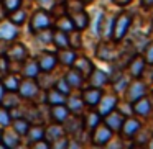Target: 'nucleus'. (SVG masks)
<instances>
[{
    "label": "nucleus",
    "mask_w": 153,
    "mask_h": 149,
    "mask_svg": "<svg viewBox=\"0 0 153 149\" xmlns=\"http://www.w3.org/2000/svg\"><path fill=\"white\" fill-rule=\"evenodd\" d=\"M132 21H133V17L128 12H120L119 15H115L114 17V26H112V36H110V40L119 44L128 34Z\"/></svg>",
    "instance_id": "nucleus-1"
},
{
    "label": "nucleus",
    "mask_w": 153,
    "mask_h": 149,
    "mask_svg": "<svg viewBox=\"0 0 153 149\" xmlns=\"http://www.w3.org/2000/svg\"><path fill=\"white\" fill-rule=\"evenodd\" d=\"M146 93H148V85H146L142 79H133L132 82L127 84L125 90H123L125 102H128L130 105H132L133 102H137L138 98L145 97Z\"/></svg>",
    "instance_id": "nucleus-2"
},
{
    "label": "nucleus",
    "mask_w": 153,
    "mask_h": 149,
    "mask_svg": "<svg viewBox=\"0 0 153 149\" xmlns=\"http://www.w3.org/2000/svg\"><path fill=\"white\" fill-rule=\"evenodd\" d=\"M115 44L117 43H114L112 40H102L96 48V57L104 62H114L117 54H119Z\"/></svg>",
    "instance_id": "nucleus-3"
},
{
    "label": "nucleus",
    "mask_w": 153,
    "mask_h": 149,
    "mask_svg": "<svg viewBox=\"0 0 153 149\" xmlns=\"http://www.w3.org/2000/svg\"><path fill=\"white\" fill-rule=\"evenodd\" d=\"M112 138H114V131L104 121H100L99 125L91 131V141H92L94 146H105L110 142Z\"/></svg>",
    "instance_id": "nucleus-4"
},
{
    "label": "nucleus",
    "mask_w": 153,
    "mask_h": 149,
    "mask_svg": "<svg viewBox=\"0 0 153 149\" xmlns=\"http://www.w3.org/2000/svg\"><path fill=\"white\" fill-rule=\"evenodd\" d=\"M51 25V13L43 8L36 10L30 18V31L31 33H38L40 30H45V28H50Z\"/></svg>",
    "instance_id": "nucleus-5"
},
{
    "label": "nucleus",
    "mask_w": 153,
    "mask_h": 149,
    "mask_svg": "<svg viewBox=\"0 0 153 149\" xmlns=\"http://www.w3.org/2000/svg\"><path fill=\"white\" fill-rule=\"evenodd\" d=\"M4 56L7 57L10 62H23L28 57V49L22 43H12L7 46Z\"/></svg>",
    "instance_id": "nucleus-6"
},
{
    "label": "nucleus",
    "mask_w": 153,
    "mask_h": 149,
    "mask_svg": "<svg viewBox=\"0 0 153 149\" xmlns=\"http://www.w3.org/2000/svg\"><path fill=\"white\" fill-rule=\"evenodd\" d=\"M145 67H146V62H145V59H143V56L135 53L132 56V59L128 61V64L125 66V69H127V74H128L132 79H140V77L143 76Z\"/></svg>",
    "instance_id": "nucleus-7"
},
{
    "label": "nucleus",
    "mask_w": 153,
    "mask_h": 149,
    "mask_svg": "<svg viewBox=\"0 0 153 149\" xmlns=\"http://www.w3.org/2000/svg\"><path fill=\"white\" fill-rule=\"evenodd\" d=\"M17 92L23 98H35L36 93L40 92V85H38L36 79H33V77H25L23 80H20V85H18Z\"/></svg>",
    "instance_id": "nucleus-8"
},
{
    "label": "nucleus",
    "mask_w": 153,
    "mask_h": 149,
    "mask_svg": "<svg viewBox=\"0 0 153 149\" xmlns=\"http://www.w3.org/2000/svg\"><path fill=\"white\" fill-rule=\"evenodd\" d=\"M152 112H153V103H152V98L146 95L132 103V113H135L140 118H148L152 115Z\"/></svg>",
    "instance_id": "nucleus-9"
},
{
    "label": "nucleus",
    "mask_w": 153,
    "mask_h": 149,
    "mask_svg": "<svg viewBox=\"0 0 153 149\" xmlns=\"http://www.w3.org/2000/svg\"><path fill=\"white\" fill-rule=\"evenodd\" d=\"M104 95V90L99 89V87H87V89L82 90L81 93V98H82L84 105L89 106V108H96V105L99 103V100L102 98Z\"/></svg>",
    "instance_id": "nucleus-10"
},
{
    "label": "nucleus",
    "mask_w": 153,
    "mask_h": 149,
    "mask_svg": "<svg viewBox=\"0 0 153 149\" xmlns=\"http://www.w3.org/2000/svg\"><path fill=\"white\" fill-rule=\"evenodd\" d=\"M142 128V123H140L138 118H133V116H125L123 120V125L120 128V136L123 139H132L133 136L137 134V131Z\"/></svg>",
    "instance_id": "nucleus-11"
},
{
    "label": "nucleus",
    "mask_w": 153,
    "mask_h": 149,
    "mask_svg": "<svg viewBox=\"0 0 153 149\" xmlns=\"http://www.w3.org/2000/svg\"><path fill=\"white\" fill-rule=\"evenodd\" d=\"M61 125H63V129H64L66 134H73V136L84 129V123H82L81 115H73V113H69V116H68Z\"/></svg>",
    "instance_id": "nucleus-12"
},
{
    "label": "nucleus",
    "mask_w": 153,
    "mask_h": 149,
    "mask_svg": "<svg viewBox=\"0 0 153 149\" xmlns=\"http://www.w3.org/2000/svg\"><path fill=\"white\" fill-rule=\"evenodd\" d=\"M117 103H119V97L114 95V93H109V95H102V98L97 103V113L100 116H105L107 113H110L112 110L117 108Z\"/></svg>",
    "instance_id": "nucleus-13"
},
{
    "label": "nucleus",
    "mask_w": 153,
    "mask_h": 149,
    "mask_svg": "<svg viewBox=\"0 0 153 149\" xmlns=\"http://www.w3.org/2000/svg\"><path fill=\"white\" fill-rule=\"evenodd\" d=\"M123 120H125V115H123L122 112H119L117 108L112 110L110 113H107L105 116H102V121L105 123L114 133L120 131V128H122V125H123Z\"/></svg>",
    "instance_id": "nucleus-14"
},
{
    "label": "nucleus",
    "mask_w": 153,
    "mask_h": 149,
    "mask_svg": "<svg viewBox=\"0 0 153 149\" xmlns=\"http://www.w3.org/2000/svg\"><path fill=\"white\" fill-rule=\"evenodd\" d=\"M87 80H89V85L91 87H99V89H104V87L110 82V77H109V74L104 72L102 69H96V67H94V70L89 74Z\"/></svg>",
    "instance_id": "nucleus-15"
},
{
    "label": "nucleus",
    "mask_w": 153,
    "mask_h": 149,
    "mask_svg": "<svg viewBox=\"0 0 153 149\" xmlns=\"http://www.w3.org/2000/svg\"><path fill=\"white\" fill-rule=\"evenodd\" d=\"M69 17H71V20H73L74 30L84 31V30H87V28H89V25H91V15L87 13L86 10L74 12V13H71Z\"/></svg>",
    "instance_id": "nucleus-16"
},
{
    "label": "nucleus",
    "mask_w": 153,
    "mask_h": 149,
    "mask_svg": "<svg viewBox=\"0 0 153 149\" xmlns=\"http://www.w3.org/2000/svg\"><path fill=\"white\" fill-rule=\"evenodd\" d=\"M36 61H38V66H40L41 72H51L58 64V57H56V54H53V53L40 54V57H38Z\"/></svg>",
    "instance_id": "nucleus-17"
},
{
    "label": "nucleus",
    "mask_w": 153,
    "mask_h": 149,
    "mask_svg": "<svg viewBox=\"0 0 153 149\" xmlns=\"http://www.w3.org/2000/svg\"><path fill=\"white\" fill-rule=\"evenodd\" d=\"M71 67H74V69L79 70V72L84 76V79H87V77H89V74L94 70L92 61H91L89 57H86V56H77L76 61H74V64Z\"/></svg>",
    "instance_id": "nucleus-18"
},
{
    "label": "nucleus",
    "mask_w": 153,
    "mask_h": 149,
    "mask_svg": "<svg viewBox=\"0 0 153 149\" xmlns=\"http://www.w3.org/2000/svg\"><path fill=\"white\" fill-rule=\"evenodd\" d=\"M63 136H66V133H64L63 129V125H59V123H53V125L50 126H45V139H46L48 142H54L56 139L63 138Z\"/></svg>",
    "instance_id": "nucleus-19"
},
{
    "label": "nucleus",
    "mask_w": 153,
    "mask_h": 149,
    "mask_svg": "<svg viewBox=\"0 0 153 149\" xmlns=\"http://www.w3.org/2000/svg\"><path fill=\"white\" fill-rule=\"evenodd\" d=\"M56 57H58V62L71 67L74 64V61H76L77 54H76V49H73V48H61V49H58Z\"/></svg>",
    "instance_id": "nucleus-20"
},
{
    "label": "nucleus",
    "mask_w": 153,
    "mask_h": 149,
    "mask_svg": "<svg viewBox=\"0 0 153 149\" xmlns=\"http://www.w3.org/2000/svg\"><path fill=\"white\" fill-rule=\"evenodd\" d=\"M18 28L17 25H13L10 20L5 21V23H0V40H4V41H12L17 38L18 34Z\"/></svg>",
    "instance_id": "nucleus-21"
},
{
    "label": "nucleus",
    "mask_w": 153,
    "mask_h": 149,
    "mask_svg": "<svg viewBox=\"0 0 153 149\" xmlns=\"http://www.w3.org/2000/svg\"><path fill=\"white\" fill-rule=\"evenodd\" d=\"M64 80H66L68 84H69L71 89H81L84 84V76L79 72L77 69H74V67H71L69 70H68L66 74H64Z\"/></svg>",
    "instance_id": "nucleus-22"
},
{
    "label": "nucleus",
    "mask_w": 153,
    "mask_h": 149,
    "mask_svg": "<svg viewBox=\"0 0 153 149\" xmlns=\"http://www.w3.org/2000/svg\"><path fill=\"white\" fill-rule=\"evenodd\" d=\"M50 116H51V120H53V123H59L61 125V123L69 116V110H68L66 103H64V105H51Z\"/></svg>",
    "instance_id": "nucleus-23"
},
{
    "label": "nucleus",
    "mask_w": 153,
    "mask_h": 149,
    "mask_svg": "<svg viewBox=\"0 0 153 149\" xmlns=\"http://www.w3.org/2000/svg\"><path fill=\"white\" fill-rule=\"evenodd\" d=\"M102 121V116L97 113V110H87V113L82 116V123H84V128L92 131L99 123Z\"/></svg>",
    "instance_id": "nucleus-24"
},
{
    "label": "nucleus",
    "mask_w": 153,
    "mask_h": 149,
    "mask_svg": "<svg viewBox=\"0 0 153 149\" xmlns=\"http://www.w3.org/2000/svg\"><path fill=\"white\" fill-rule=\"evenodd\" d=\"M20 144V136L13 129H4L2 131V146L4 148H17Z\"/></svg>",
    "instance_id": "nucleus-25"
},
{
    "label": "nucleus",
    "mask_w": 153,
    "mask_h": 149,
    "mask_svg": "<svg viewBox=\"0 0 153 149\" xmlns=\"http://www.w3.org/2000/svg\"><path fill=\"white\" fill-rule=\"evenodd\" d=\"M66 106L69 110V113H73V115H82L84 113V102L81 97H74V95L68 97Z\"/></svg>",
    "instance_id": "nucleus-26"
},
{
    "label": "nucleus",
    "mask_w": 153,
    "mask_h": 149,
    "mask_svg": "<svg viewBox=\"0 0 153 149\" xmlns=\"http://www.w3.org/2000/svg\"><path fill=\"white\" fill-rule=\"evenodd\" d=\"M66 98H68V95H64L63 92H59L56 87L48 89L46 102L50 103V105H64V103H66Z\"/></svg>",
    "instance_id": "nucleus-27"
},
{
    "label": "nucleus",
    "mask_w": 153,
    "mask_h": 149,
    "mask_svg": "<svg viewBox=\"0 0 153 149\" xmlns=\"http://www.w3.org/2000/svg\"><path fill=\"white\" fill-rule=\"evenodd\" d=\"M25 136L28 138L30 144L35 142V141H38V139H43L45 138V126L40 125V123H36V125H30V128H28V131H27Z\"/></svg>",
    "instance_id": "nucleus-28"
},
{
    "label": "nucleus",
    "mask_w": 153,
    "mask_h": 149,
    "mask_svg": "<svg viewBox=\"0 0 153 149\" xmlns=\"http://www.w3.org/2000/svg\"><path fill=\"white\" fill-rule=\"evenodd\" d=\"M2 84H4V87H5L7 92H8V90H10V92H17L18 85H20V79H18L17 74H13V72L8 70V72L5 74V77L2 79Z\"/></svg>",
    "instance_id": "nucleus-29"
},
{
    "label": "nucleus",
    "mask_w": 153,
    "mask_h": 149,
    "mask_svg": "<svg viewBox=\"0 0 153 149\" xmlns=\"http://www.w3.org/2000/svg\"><path fill=\"white\" fill-rule=\"evenodd\" d=\"M51 43L61 49V48H69V40H68V33L61 30H54L53 31V38H51Z\"/></svg>",
    "instance_id": "nucleus-30"
},
{
    "label": "nucleus",
    "mask_w": 153,
    "mask_h": 149,
    "mask_svg": "<svg viewBox=\"0 0 153 149\" xmlns=\"http://www.w3.org/2000/svg\"><path fill=\"white\" fill-rule=\"evenodd\" d=\"M40 66H38V61L36 59H25V64H23V74L25 77H36L40 74Z\"/></svg>",
    "instance_id": "nucleus-31"
},
{
    "label": "nucleus",
    "mask_w": 153,
    "mask_h": 149,
    "mask_svg": "<svg viewBox=\"0 0 153 149\" xmlns=\"http://www.w3.org/2000/svg\"><path fill=\"white\" fill-rule=\"evenodd\" d=\"M10 125H12V129L22 138V136L27 134V131H28V128H30L31 123L28 121L27 118H18V120H12Z\"/></svg>",
    "instance_id": "nucleus-32"
},
{
    "label": "nucleus",
    "mask_w": 153,
    "mask_h": 149,
    "mask_svg": "<svg viewBox=\"0 0 153 149\" xmlns=\"http://www.w3.org/2000/svg\"><path fill=\"white\" fill-rule=\"evenodd\" d=\"M56 30H61V31H66V33H69V31L74 30V25H73V20H71L69 15H61V17H58L56 20Z\"/></svg>",
    "instance_id": "nucleus-33"
},
{
    "label": "nucleus",
    "mask_w": 153,
    "mask_h": 149,
    "mask_svg": "<svg viewBox=\"0 0 153 149\" xmlns=\"http://www.w3.org/2000/svg\"><path fill=\"white\" fill-rule=\"evenodd\" d=\"M68 40H69V48L73 49H79L82 46V31L73 30L68 33Z\"/></svg>",
    "instance_id": "nucleus-34"
},
{
    "label": "nucleus",
    "mask_w": 153,
    "mask_h": 149,
    "mask_svg": "<svg viewBox=\"0 0 153 149\" xmlns=\"http://www.w3.org/2000/svg\"><path fill=\"white\" fill-rule=\"evenodd\" d=\"M128 82H130V80L127 79L125 76H123L122 70H119V74H117V79L112 80L114 90H115L117 93H123V90H125V87H127V84H128Z\"/></svg>",
    "instance_id": "nucleus-35"
},
{
    "label": "nucleus",
    "mask_w": 153,
    "mask_h": 149,
    "mask_svg": "<svg viewBox=\"0 0 153 149\" xmlns=\"http://www.w3.org/2000/svg\"><path fill=\"white\" fill-rule=\"evenodd\" d=\"M2 106H5V108L8 110H13L18 106V97L15 95V92H10L8 90V95H4V98H2V103H0Z\"/></svg>",
    "instance_id": "nucleus-36"
},
{
    "label": "nucleus",
    "mask_w": 153,
    "mask_h": 149,
    "mask_svg": "<svg viewBox=\"0 0 153 149\" xmlns=\"http://www.w3.org/2000/svg\"><path fill=\"white\" fill-rule=\"evenodd\" d=\"M0 4H2V8H4L5 13H12V12L22 8L23 0H0Z\"/></svg>",
    "instance_id": "nucleus-37"
},
{
    "label": "nucleus",
    "mask_w": 153,
    "mask_h": 149,
    "mask_svg": "<svg viewBox=\"0 0 153 149\" xmlns=\"http://www.w3.org/2000/svg\"><path fill=\"white\" fill-rule=\"evenodd\" d=\"M152 138V133L150 131H146V129H143L142 131V128L137 131V134L133 136V142H135L137 146H146V142H148V139Z\"/></svg>",
    "instance_id": "nucleus-38"
},
{
    "label": "nucleus",
    "mask_w": 153,
    "mask_h": 149,
    "mask_svg": "<svg viewBox=\"0 0 153 149\" xmlns=\"http://www.w3.org/2000/svg\"><path fill=\"white\" fill-rule=\"evenodd\" d=\"M8 20L12 21L13 25H17V26H22V25L25 23V20H27V13H25L22 8H18V10L12 12V13H8Z\"/></svg>",
    "instance_id": "nucleus-39"
},
{
    "label": "nucleus",
    "mask_w": 153,
    "mask_h": 149,
    "mask_svg": "<svg viewBox=\"0 0 153 149\" xmlns=\"http://www.w3.org/2000/svg\"><path fill=\"white\" fill-rule=\"evenodd\" d=\"M12 123V115L8 112V108L0 106V128H8Z\"/></svg>",
    "instance_id": "nucleus-40"
},
{
    "label": "nucleus",
    "mask_w": 153,
    "mask_h": 149,
    "mask_svg": "<svg viewBox=\"0 0 153 149\" xmlns=\"http://www.w3.org/2000/svg\"><path fill=\"white\" fill-rule=\"evenodd\" d=\"M143 59H145L146 66H153V40L148 44H145V49H143Z\"/></svg>",
    "instance_id": "nucleus-41"
},
{
    "label": "nucleus",
    "mask_w": 153,
    "mask_h": 149,
    "mask_svg": "<svg viewBox=\"0 0 153 149\" xmlns=\"http://www.w3.org/2000/svg\"><path fill=\"white\" fill-rule=\"evenodd\" d=\"M38 36V40L41 43H51V38H53V31L50 28H45V30H40L38 33H35Z\"/></svg>",
    "instance_id": "nucleus-42"
},
{
    "label": "nucleus",
    "mask_w": 153,
    "mask_h": 149,
    "mask_svg": "<svg viewBox=\"0 0 153 149\" xmlns=\"http://www.w3.org/2000/svg\"><path fill=\"white\" fill-rule=\"evenodd\" d=\"M54 87H56L58 90H59V92H63L64 95H69L71 93V87H69V84L66 82V80H64V77L63 79H59V80H56V82H54Z\"/></svg>",
    "instance_id": "nucleus-43"
},
{
    "label": "nucleus",
    "mask_w": 153,
    "mask_h": 149,
    "mask_svg": "<svg viewBox=\"0 0 153 149\" xmlns=\"http://www.w3.org/2000/svg\"><path fill=\"white\" fill-rule=\"evenodd\" d=\"M133 0H112V4L117 5V7H127V5H130Z\"/></svg>",
    "instance_id": "nucleus-44"
},
{
    "label": "nucleus",
    "mask_w": 153,
    "mask_h": 149,
    "mask_svg": "<svg viewBox=\"0 0 153 149\" xmlns=\"http://www.w3.org/2000/svg\"><path fill=\"white\" fill-rule=\"evenodd\" d=\"M140 7H142V8H146V10H152L153 0H140Z\"/></svg>",
    "instance_id": "nucleus-45"
},
{
    "label": "nucleus",
    "mask_w": 153,
    "mask_h": 149,
    "mask_svg": "<svg viewBox=\"0 0 153 149\" xmlns=\"http://www.w3.org/2000/svg\"><path fill=\"white\" fill-rule=\"evenodd\" d=\"M4 95H5V87H4V84H2V80H0V103H2Z\"/></svg>",
    "instance_id": "nucleus-46"
},
{
    "label": "nucleus",
    "mask_w": 153,
    "mask_h": 149,
    "mask_svg": "<svg viewBox=\"0 0 153 149\" xmlns=\"http://www.w3.org/2000/svg\"><path fill=\"white\" fill-rule=\"evenodd\" d=\"M81 2H82L84 5H89V4H92L94 0H81Z\"/></svg>",
    "instance_id": "nucleus-47"
},
{
    "label": "nucleus",
    "mask_w": 153,
    "mask_h": 149,
    "mask_svg": "<svg viewBox=\"0 0 153 149\" xmlns=\"http://www.w3.org/2000/svg\"><path fill=\"white\" fill-rule=\"evenodd\" d=\"M38 2H40V4H41V5H45V4H50L51 0H38Z\"/></svg>",
    "instance_id": "nucleus-48"
},
{
    "label": "nucleus",
    "mask_w": 153,
    "mask_h": 149,
    "mask_svg": "<svg viewBox=\"0 0 153 149\" xmlns=\"http://www.w3.org/2000/svg\"><path fill=\"white\" fill-rule=\"evenodd\" d=\"M150 36H152V40H153V21H152V26H150Z\"/></svg>",
    "instance_id": "nucleus-49"
},
{
    "label": "nucleus",
    "mask_w": 153,
    "mask_h": 149,
    "mask_svg": "<svg viewBox=\"0 0 153 149\" xmlns=\"http://www.w3.org/2000/svg\"><path fill=\"white\" fill-rule=\"evenodd\" d=\"M0 146H2V129H0ZM4 148V146H2Z\"/></svg>",
    "instance_id": "nucleus-50"
},
{
    "label": "nucleus",
    "mask_w": 153,
    "mask_h": 149,
    "mask_svg": "<svg viewBox=\"0 0 153 149\" xmlns=\"http://www.w3.org/2000/svg\"><path fill=\"white\" fill-rule=\"evenodd\" d=\"M152 103H153V90H152Z\"/></svg>",
    "instance_id": "nucleus-51"
}]
</instances>
